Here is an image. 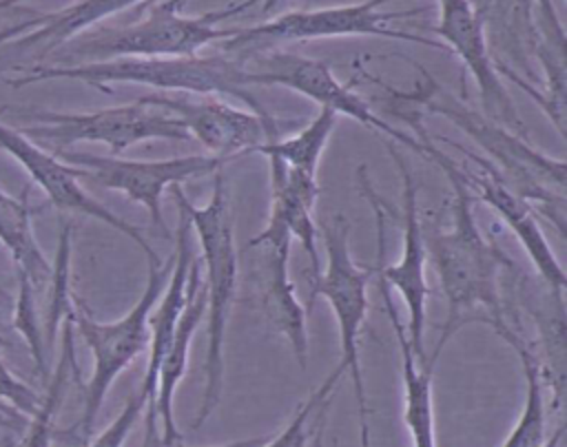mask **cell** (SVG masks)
Segmentation results:
<instances>
[{
    "mask_svg": "<svg viewBox=\"0 0 567 447\" xmlns=\"http://www.w3.org/2000/svg\"><path fill=\"white\" fill-rule=\"evenodd\" d=\"M346 367L337 363V367L328 374V378L297 407L290 423L277 434L275 438H268L264 447H306L319 432H323L326 414L332 403V394L343 378Z\"/></svg>",
    "mask_w": 567,
    "mask_h": 447,
    "instance_id": "cell-28",
    "label": "cell"
},
{
    "mask_svg": "<svg viewBox=\"0 0 567 447\" xmlns=\"http://www.w3.org/2000/svg\"><path fill=\"white\" fill-rule=\"evenodd\" d=\"M0 148L9 153L31 177V181L42 188L51 206L60 212H78L93 217L109 228L117 230L120 235L128 237L146 257V263H157L162 257L153 250V246L146 241L144 232L109 210L104 204H100L93 195L84 190L80 184V173L75 166L66 164L62 157H58L53 150H47L38 146L33 139L24 137L18 128H11L0 122Z\"/></svg>",
    "mask_w": 567,
    "mask_h": 447,
    "instance_id": "cell-12",
    "label": "cell"
},
{
    "mask_svg": "<svg viewBox=\"0 0 567 447\" xmlns=\"http://www.w3.org/2000/svg\"><path fill=\"white\" fill-rule=\"evenodd\" d=\"M31 217H33V208L29 206L27 188L18 197L0 188V243L11 254L18 283L27 285L33 292L40 310H44L51 281H53V266L44 257L33 235ZM42 328H44V312H42Z\"/></svg>",
    "mask_w": 567,
    "mask_h": 447,
    "instance_id": "cell-22",
    "label": "cell"
},
{
    "mask_svg": "<svg viewBox=\"0 0 567 447\" xmlns=\"http://www.w3.org/2000/svg\"><path fill=\"white\" fill-rule=\"evenodd\" d=\"M563 434H565V425H560L540 447H558L560 445V440H563Z\"/></svg>",
    "mask_w": 567,
    "mask_h": 447,
    "instance_id": "cell-35",
    "label": "cell"
},
{
    "mask_svg": "<svg viewBox=\"0 0 567 447\" xmlns=\"http://www.w3.org/2000/svg\"><path fill=\"white\" fill-rule=\"evenodd\" d=\"M140 100L173 113L190 139H197L215 157H230L235 153H252L259 144L279 137L281 128L277 119H264L252 111L230 106L213 95H199L197 100L188 93H146Z\"/></svg>",
    "mask_w": 567,
    "mask_h": 447,
    "instance_id": "cell-15",
    "label": "cell"
},
{
    "mask_svg": "<svg viewBox=\"0 0 567 447\" xmlns=\"http://www.w3.org/2000/svg\"><path fill=\"white\" fill-rule=\"evenodd\" d=\"M421 77L414 91H399L379 82L394 100L412 104L421 113H436L447 117L456 128L467 133L483 153L489 155V164L498 170L505 184L520 195L527 204H534L545 217L551 219L556 230L565 235V206H567V164L545 155L527 144L518 133L487 117L483 111L467 106L463 100L443 89L427 71L416 64Z\"/></svg>",
    "mask_w": 567,
    "mask_h": 447,
    "instance_id": "cell-2",
    "label": "cell"
},
{
    "mask_svg": "<svg viewBox=\"0 0 567 447\" xmlns=\"http://www.w3.org/2000/svg\"><path fill=\"white\" fill-rule=\"evenodd\" d=\"M357 181L359 190L370 204L377 221V261L370 268L377 288L383 301V310L388 314V321L392 325V332L399 343L401 354V381H403V423L410 432L412 447H436V434H434V403H432V372L436 365V358H419L410 345L408 330L403 321L399 319V312L394 308V301L390 297V285L385 277L381 274V263L385 259V208L383 199L374 193L372 181L368 177L365 166L357 168Z\"/></svg>",
    "mask_w": 567,
    "mask_h": 447,
    "instance_id": "cell-14",
    "label": "cell"
},
{
    "mask_svg": "<svg viewBox=\"0 0 567 447\" xmlns=\"http://www.w3.org/2000/svg\"><path fill=\"white\" fill-rule=\"evenodd\" d=\"M173 268V254L157 263H148L146 288L135 301V305L117 321H95L82 305V301L73 299L71 321L86 347L93 354V372L84 387V405L80 420L75 425L78 438L89 443L100 407L113 385V381L133 363V358L148 347V316L155 310L164 285L168 281Z\"/></svg>",
    "mask_w": 567,
    "mask_h": 447,
    "instance_id": "cell-6",
    "label": "cell"
},
{
    "mask_svg": "<svg viewBox=\"0 0 567 447\" xmlns=\"http://www.w3.org/2000/svg\"><path fill=\"white\" fill-rule=\"evenodd\" d=\"M288 0H241V2H235V7H237V13H241V11H246L248 7H255V4H261V11H277Z\"/></svg>",
    "mask_w": 567,
    "mask_h": 447,
    "instance_id": "cell-33",
    "label": "cell"
},
{
    "mask_svg": "<svg viewBox=\"0 0 567 447\" xmlns=\"http://www.w3.org/2000/svg\"><path fill=\"white\" fill-rule=\"evenodd\" d=\"M173 199L186 212L193 235H197V243L204 257L206 277V316H208V343L204 358V394L197 412V420L193 429H199L210 414L215 412L221 389H224V345H226V328L230 308L237 290V248H235V226L233 210L228 201V188L221 170L213 175V193L204 206H195L179 184L171 188Z\"/></svg>",
    "mask_w": 567,
    "mask_h": 447,
    "instance_id": "cell-4",
    "label": "cell"
},
{
    "mask_svg": "<svg viewBox=\"0 0 567 447\" xmlns=\"http://www.w3.org/2000/svg\"><path fill=\"white\" fill-rule=\"evenodd\" d=\"M436 4L439 20L432 31L441 38L439 42L447 44V49L476 80L483 113L512 128L514 133H525L518 111L501 80L496 60L489 53L481 11L472 4V0H436Z\"/></svg>",
    "mask_w": 567,
    "mask_h": 447,
    "instance_id": "cell-16",
    "label": "cell"
},
{
    "mask_svg": "<svg viewBox=\"0 0 567 447\" xmlns=\"http://www.w3.org/2000/svg\"><path fill=\"white\" fill-rule=\"evenodd\" d=\"M144 409H146V396L140 389H135L128 396V401L124 403L122 412L86 447H124L131 429L135 427V423H137V418L142 416Z\"/></svg>",
    "mask_w": 567,
    "mask_h": 447,
    "instance_id": "cell-29",
    "label": "cell"
},
{
    "mask_svg": "<svg viewBox=\"0 0 567 447\" xmlns=\"http://www.w3.org/2000/svg\"><path fill=\"white\" fill-rule=\"evenodd\" d=\"M20 2H24V0H0V11H2V9H9V7H16V4H20Z\"/></svg>",
    "mask_w": 567,
    "mask_h": 447,
    "instance_id": "cell-36",
    "label": "cell"
},
{
    "mask_svg": "<svg viewBox=\"0 0 567 447\" xmlns=\"http://www.w3.org/2000/svg\"><path fill=\"white\" fill-rule=\"evenodd\" d=\"M388 146L390 157L394 159L399 175H401V226H403V243H401V257L396 263L385 266V259L381 263V274L385 277L388 285H392L405 308H408V339L419 358H425L423 345H425V308L430 297V285L425 279V261H427V248L423 237V224L419 215V193L414 177L408 168V162L396 153L394 146Z\"/></svg>",
    "mask_w": 567,
    "mask_h": 447,
    "instance_id": "cell-18",
    "label": "cell"
},
{
    "mask_svg": "<svg viewBox=\"0 0 567 447\" xmlns=\"http://www.w3.org/2000/svg\"><path fill=\"white\" fill-rule=\"evenodd\" d=\"M27 425H29V416L20 414L18 409H13L11 405L0 401V427L2 429H9V432L18 434V432H24Z\"/></svg>",
    "mask_w": 567,
    "mask_h": 447,
    "instance_id": "cell-32",
    "label": "cell"
},
{
    "mask_svg": "<svg viewBox=\"0 0 567 447\" xmlns=\"http://www.w3.org/2000/svg\"><path fill=\"white\" fill-rule=\"evenodd\" d=\"M73 312V310H71ZM75 372V350H73V321L71 314L62 321V354L60 361L53 370V376L49 381L47 394L40 401L38 412L29 418L27 425V436H24V447H51V436H53V418L55 412L62 403L64 387L69 381V374Z\"/></svg>",
    "mask_w": 567,
    "mask_h": 447,
    "instance_id": "cell-27",
    "label": "cell"
},
{
    "mask_svg": "<svg viewBox=\"0 0 567 447\" xmlns=\"http://www.w3.org/2000/svg\"><path fill=\"white\" fill-rule=\"evenodd\" d=\"M44 20V13H35L27 20H20V22H13V24H7V27H0V46H7L9 42H13L16 38H20L22 33L40 27Z\"/></svg>",
    "mask_w": 567,
    "mask_h": 447,
    "instance_id": "cell-31",
    "label": "cell"
},
{
    "mask_svg": "<svg viewBox=\"0 0 567 447\" xmlns=\"http://www.w3.org/2000/svg\"><path fill=\"white\" fill-rule=\"evenodd\" d=\"M501 339H505L518 354L523 376H525L523 407H520L516 427L509 432L503 447H540L547 440V434H545L547 403H545V383L540 378L534 345H529V341L523 336L518 321H514V325H509V330L503 332Z\"/></svg>",
    "mask_w": 567,
    "mask_h": 447,
    "instance_id": "cell-25",
    "label": "cell"
},
{
    "mask_svg": "<svg viewBox=\"0 0 567 447\" xmlns=\"http://www.w3.org/2000/svg\"><path fill=\"white\" fill-rule=\"evenodd\" d=\"M392 0H363L354 4H337L306 11H286L275 18L255 24L250 29H237L230 38L219 42L221 53L244 60L252 53L275 49L286 42H306V40H326V38H357V35H374L401 42H416L432 49H441L439 40H430L425 35L401 31L392 27V20L410 18L419 13L414 11H383L381 7Z\"/></svg>",
    "mask_w": 567,
    "mask_h": 447,
    "instance_id": "cell-7",
    "label": "cell"
},
{
    "mask_svg": "<svg viewBox=\"0 0 567 447\" xmlns=\"http://www.w3.org/2000/svg\"><path fill=\"white\" fill-rule=\"evenodd\" d=\"M241 62L248 71L252 86L275 84V86L290 89V91L317 102L319 108L326 106V108H332L337 115L352 117L361 126L377 131L383 137L399 142L401 146H405L412 153L423 157V148L416 142V137L412 133H405V131L392 126L383 117H379L372 111V106L361 95H357L352 91V82L343 84L337 80V75L332 73V69L326 60L308 58V55L292 53V51L268 49V51L252 53V55L244 58Z\"/></svg>",
    "mask_w": 567,
    "mask_h": 447,
    "instance_id": "cell-10",
    "label": "cell"
},
{
    "mask_svg": "<svg viewBox=\"0 0 567 447\" xmlns=\"http://www.w3.org/2000/svg\"><path fill=\"white\" fill-rule=\"evenodd\" d=\"M66 164L75 166L80 179H89L102 188L117 190L131 201L142 204L148 217L166 239H171V228L162 212V195L168 186L184 184L188 179H199L215 175L224 159L215 155H182L168 159H126L117 155H95L80 150H53Z\"/></svg>",
    "mask_w": 567,
    "mask_h": 447,
    "instance_id": "cell-11",
    "label": "cell"
},
{
    "mask_svg": "<svg viewBox=\"0 0 567 447\" xmlns=\"http://www.w3.org/2000/svg\"><path fill=\"white\" fill-rule=\"evenodd\" d=\"M177 250L173 252V268L168 274V281L164 285V292L157 301L155 314L151 312L148 316V361L146 370L140 383V392L146 396V440L144 447H159V429H157V407H155V396H157V376H159V365L162 358L171 345L177 319L182 314L184 301H186V281H188V270L193 263V228L186 217V212L177 206Z\"/></svg>",
    "mask_w": 567,
    "mask_h": 447,
    "instance_id": "cell-19",
    "label": "cell"
},
{
    "mask_svg": "<svg viewBox=\"0 0 567 447\" xmlns=\"http://www.w3.org/2000/svg\"><path fill=\"white\" fill-rule=\"evenodd\" d=\"M71 80L109 91L111 84H144L166 93L188 95H228L241 100L248 111L272 119L268 108L252 93L248 71L241 60L215 55H159V58H111L78 64H33L18 77H2L11 89L35 82Z\"/></svg>",
    "mask_w": 567,
    "mask_h": 447,
    "instance_id": "cell-3",
    "label": "cell"
},
{
    "mask_svg": "<svg viewBox=\"0 0 567 447\" xmlns=\"http://www.w3.org/2000/svg\"><path fill=\"white\" fill-rule=\"evenodd\" d=\"M35 124L18 128L29 139L51 144V150H69L73 144H104L113 155L124 148L148 142L171 139L188 142L190 135L184 124L168 111L144 100L131 104L109 106L91 113H60V111H27Z\"/></svg>",
    "mask_w": 567,
    "mask_h": 447,
    "instance_id": "cell-9",
    "label": "cell"
},
{
    "mask_svg": "<svg viewBox=\"0 0 567 447\" xmlns=\"http://www.w3.org/2000/svg\"><path fill=\"white\" fill-rule=\"evenodd\" d=\"M290 243H292V237L284 226V221L277 215L268 212L266 228L248 241L246 250L252 254L250 281L255 285L259 308L268 319V323L281 336H286L297 363L301 365V370H306L308 328H306V310L297 299V292L288 272Z\"/></svg>",
    "mask_w": 567,
    "mask_h": 447,
    "instance_id": "cell-13",
    "label": "cell"
},
{
    "mask_svg": "<svg viewBox=\"0 0 567 447\" xmlns=\"http://www.w3.org/2000/svg\"><path fill=\"white\" fill-rule=\"evenodd\" d=\"M443 142L463 150L470 157L472 166L458 164V173H461L463 184L472 193L474 201L478 199V201L487 204L501 217V221L509 226V230L514 232V237L518 239V243L523 246L527 257L532 259L538 279L545 285H549L551 290L565 292V288H567L565 270H563L556 252L551 250L545 232L540 230V226L532 212V206L505 184V179L498 175V170L485 157H478L474 150H470L452 139H443Z\"/></svg>",
    "mask_w": 567,
    "mask_h": 447,
    "instance_id": "cell-17",
    "label": "cell"
},
{
    "mask_svg": "<svg viewBox=\"0 0 567 447\" xmlns=\"http://www.w3.org/2000/svg\"><path fill=\"white\" fill-rule=\"evenodd\" d=\"M184 0H162L153 4L144 18L97 31H84L66 42L62 62L78 64L111 58H159V55H195L206 44H219L230 38L237 27L219 29V22L237 15L235 2L199 15H184Z\"/></svg>",
    "mask_w": 567,
    "mask_h": 447,
    "instance_id": "cell-5",
    "label": "cell"
},
{
    "mask_svg": "<svg viewBox=\"0 0 567 447\" xmlns=\"http://www.w3.org/2000/svg\"><path fill=\"white\" fill-rule=\"evenodd\" d=\"M266 436H257V438H241V440H233V443H224L217 447H264L266 445ZM184 447V445H182Z\"/></svg>",
    "mask_w": 567,
    "mask_h": 447,
    "instance_id": "cell-34",
    "label": "cell"
},
{
    "mask_svg": "<svg viewBox=\"0 0 567 447\" xmlns=\"http://www.w3.org/2000/svg\"><path fill=\"white\" fill-rule=\"evenodd\" d=\"M516 297L532 316L538 330V347L534 350L540 378L545 387L551 389L554 409L565 405V292L551 290L538 277L532 279L525 272L516 270Z\"/></svg>",
    "mask_w": 567,
    "mask_h": 447,
    "instance_id": "cell-21",
    "label": "cell"
},
{
    "mask_svg": "<svg viewBox=\"0 0 567 447\" xmlns=\"http://www.w3.org/2000/svg\"><path fill=\"white\" fill-rule=\"evenodd\" d=\"M337 119L339 117L332 108L321 106L319 113L299 133L284 139L277 137L272 142H264L252 153H259L264 157H277L286 166L317 177L319 159L326 150L332 131L337 128Z\"/></svg>",
    "mask_w": 567,
    "mask_h": 447,
    "instance_id": "cell-26",
    "label": "cell"
},
{
    "mask_svg": "<svg viewBox=\"0 0 567 447\" xmlns=\"http://www.w3.org/2000/svg\"><path fill=\"white\" fill-rule=\"evenodd\" d=\"M0 299H4V290L2 288H0Z\"/></svg>",
    "mask_w": 567,
    "mask_h": 447,
    "instance_id": "cell-37",
    "label": "cell"
},
{
    "mask_svg": "<svg viewBox=\"0 0 567 447\" xmlns=\"http://www.w3.org/2000/svg\"><path fill=\"white\" fill-rule=\"evenodd\" d=\"M206 316V290H204V279L199 263L193 259L190 270H188V281H186V301L182 308V314L177 319L171 345L162 358L159 365V376H157V396H155V407H157V420L162 423V447H182V432L177 429L175 423V392L186 374L188 367V354H190V341Z\"/></svg>",
    "mask_w": 567,
    "mask_h": 447,
    "instance_id": "cell-20",
    "label": "cell"
},
{
    "mask_svg": "<svg viewBox=\"0 0 567 447\" xmlns=\"http://www.w3.org/2000/svg\"><path fill=\"white\" fill-rule=\"evenodd\" d=\"M323 246H326V268L315 279H310V299L323 297L334 314L339 325V343L341 358L339 363L352 378L357 409H359V427H361V445L368 447L370 440V405L363 385V370L359 356V334L368 319V281L372 277L370 266L359 268L350 254V224L346 217L334 215L321 224Z\"/></svg>",
    "mask_w": 567,
    "mask_h": 447,
    "instance_id": "cell-8",
    "label": "cell"
},
{
    "mask_svg": "<svg viewBox=\"0 0 567 447\" xmlns=\"http://www.w3.org/2000/svg\"><path fill=\"white\" fill-rule=\"evenodd\" d=\"M4 345V341L0 339V347ZM0 401L11 405L13 409H18L24 416H33L40 407V396L20 378L13 376V372L4 365V361L0 358Z\"/></svg>",
    "mask_w": 567,
    "mask_h": 447,
    "instance_id": "cell-30",
    "label": "cell"
},
{
    "mask_svg": "<svg viewBox=\"0 0 567 447\" xmlns=\"http://www.w3.org/2000/svg\"><path fill=\"white\" fill-rule=\"evenodd\" d=\"M270 166V212L277 215L297 239L310 261V279L319 274V228L315 221V204L319 197L317 177L286 166L277 157H266Z\"/></svg>",
    "mask_w": 567,
    "mask_h": 447,
    "instance_id": "cell-23",
    "label": "cell"
},
{
    "mask_svg": "<svg viewBox=\"0 0 567 447\" xmlns=\"http://www.w3.org/2000/svg\"><path fill=\"white\" fill-rule=\"evenodd\" d=\"M144 2L148 0H78L60 11L44 13L40 27L22 33L9 44L20 51H33L35 58L40 60L71 42L75 35L100 24L102 20Z\"/></svg>",
    "mask_w": 567,
    "mask_h": 447,
    "instance_id": "cell-24",
    "label": "cell"
},
{
    "mask_svg": "<svg viewBox=\"0 0 567 447\" xmlns=\"http://www.w3.org/2000/svg\"><path fill=\"white\" fill-rule=\"evenodd\" d=\"M385 108L408 122L412 135L423 148V159L434 162L452 186V226L447 230H432L425 246L432 268L439 277V285L447 301V319L432 352V358H439L452 334L461 330V325H465L467 321L487 323L498 336L509 330L512 321L507 319V308L503 303L498 279L503 268L512 259L498 248V243L485 239L478 230L472 210L474 197L461 179L458 162L436 146L423 124V113L412 104L394 97H390Z\"/></svg>",
    "mask_w": 567,
    "mask_h": 447,
    "instance_id": "cell-1",
    "label": "cell"
}]
</instances>
